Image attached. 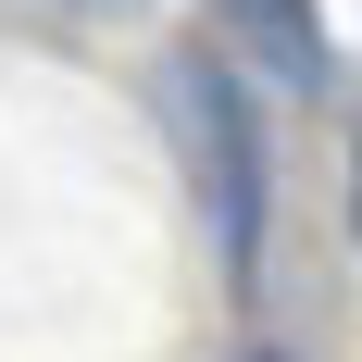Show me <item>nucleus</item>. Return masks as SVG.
Segmentation results:
<instances>
[{
  "mask_svg": "<svg viewBox=\"0 0 362 362\" xmlns=\"http://www.w3.org/2000/svg\"><path fill=\"white\" fill-rule=\"evenodd\" d=\"M163 100H175V138H187V163H200L225 275H262V125H250V88H238L213 50H175Z\"/></svg>",
  "mask_w": 362,
  "mask_h": 362,
  "instance_id": "f257e3e1",
  "label": "nucleus"
},
{
  "mask_svg": "<svg viewBox=\"0 0 362 362\" xmlns=\"http://www.w3.org/2000/svg\"><path fill=\"white\" fill-rule=\"evenodd\" d=\"M213 13L250 37V63H262V75H288V88H325V75H337L325 25H313V0H213Z\"/></svg>",
  "mask_w": 362,
  "mask_h": 362,
  "instance_id": "f03ea898",
  "label": "nucleus"
},
{
  "mask_svg": "<svg viewBox=\"0 0 362 362\" xmlns=\"http://www.w3.org/2000/svg\"><path fill=\"white\" fill-rule=\"evenodd\" d=\"M250 362H288V350H250Z\"/></svg>",
  "mask_w": 362,
  "mask_h": 362,
  "instance_id": "7ed1b4c3",
  "label": "nucleus"
}]
</instances>
